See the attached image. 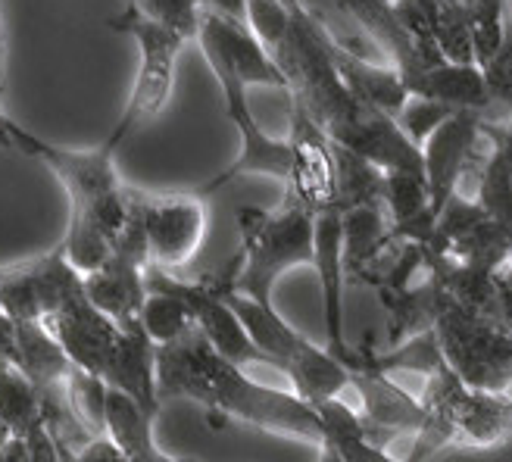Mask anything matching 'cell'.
<instances>
[{
    "instance_id": "cell-21",
    "label": "cell",
    "mask_w": 512,
    "mask_h": 462,
    "mask_svg": "<svg viewBox=\"0 0 512 462\" xmlns=\"http://www.w3.org/2000/svg\"><path fill=\"white\" fill-rule=\"evenodd\" d=\"M391 219L384 203H366V207L344 210V269L347 278L366 281L369 272L391 253Z\"/></svg>"
},
{
    "instance_id": "cell-24",
    "label": "cell",
    "mask_w": 512,
    "mask_h": 462,
    "mask_svg": "<svg viewBox=\"0 0 512 462\" xmlns=\"http://www.w3.org/2000/svg\"><path fill=\"white\" fill-rule=\"evenodd\" d=\"M0 419L13 428L16 438L44 425L41 391L13 363H0Z\"/></svg>"
},
{
    "instance_id": "cell-26",
    "label": "cell",
    "mask_w": 512,
    "mask_h": 462,
    "mask_svg": "<svg viewBox=\"0 0 512 462\" xmlns=\"http://www.w3.org/2000/svg\"><path fill=\"white\" fill-rule=\"evenodd\" d=\"M469 16V32L475 47V66H488L506 41L509 0H463Z\"/></svg>"
},
{
    "instance_id": "cell-15",
    "label": "cell",
    "mask_w": 512,
    "mask_h": 462,
    "mask_svg": "<svg viewBox=\"0 0 512 462\" xmlns=\"http://www.w3.org/2000/svg\"><path fill=\"white\" fill-rule=\"evenodd\" d=\"M350 388L356 394V413H360L369 441L384 447L397 434H419L425 425V406L419 397L403 391L400 384L384 372H350Z\"/></svg>"
},
{
    "instance_id": "cell-1",
    "label": "cell",
    "mask_w": 512,
    "mask_h": 462,
    "mask_svg": "<svg viewBox=\"0 0 512 462\" xmlns=\"http://www.w3.org/2000/svg\"><path fill=\"white\" fill-rule=\"evenodd\" d=\"M157 391L166 400H194L207 409V422L222 428L238 419L278 438L322 447L325 428L316 409L294 391L269 388L210 347L200 331H188L182 341L157 347Z\"/></svg>"
},
{
    "instance_id": "cell-30",
    "label": "cell",
    "mask_w": 512,
    "mask_h": 462,
    "mask_svg": "<svg viewBox=\"0 0 512 462\" xmlns=\"http://www.w3.org/2000/svg\"><path fill=\"white\" fill-rule=\"evenodd\" d=\"M481 75L491 97V107L506 110V119H512V22L506 25V41L500 47V54L488 66H481Z\"/></svg>"
},
{
    "instance_id": "cell-4",
    "label": "cell",
    "mask_w": 512,
    "mask_h": 462,
    "mask_svg": "<svg viewBox=\"0 0 512 462\" xmlns=\"http://www.w3.org/2000/svg\"><path fill=\"white\" fill-rule=\"evenodd\" d=\"M419 400L425 406V425L406 462H425L441 447L488 450L512 441V397L466 388L450 366L425 381Z\"/></svg>"
},
{
    "instance_id": "cell-33",
    "label": "cell",
    "mask_w": 512,
    "mask_h": 462,
    "mask_svg": "<svg viewBox=\"0 0 512 462\" xmlns=\"http://www.w3.org/2000/svg\"><path fill=\"white\" fill-rule=\"evenodd\" d=\"M25 450H29V462H63L60 447L54 441V434L47 431V425H38L35 431L25 434Z\"/></svg>"
},
{
    "instance_id": "cell-9",
    "label": "cell",
    "mask_w": 512,
    "mask_h": 462,
    "mask_svg": "<svg viewBox=\"0 0 512 462\" xmlns=\"http://www.w3.org/2000/svg\"><path fill=\"white\" fill-rule=\"evenodd\" d=\"M135 200L144 222L150 266L169 272L191 263L207 238V197L197 191L153 194L135 188Z\"/></svg>"
},
{
    "instance_id": "cell-31",
    "label": "cell",
    "mask_w": 512,
    "mask_h": 462,
    "mask_svg": "<svg viewBox=\"0 0 512 462\" xmlns=\"http://www.w3.org/2000/svg\"><path fill=\"white\" fill-rule=\"evenodd\" d=\"M291 25V10L281 0H250V29L266 47V54L281 44Z\"/></svg>"
},
{
    "instance_id": "cell-28",
    "label": "cell",
    "mask_w": 512,
    "mask_h": 462,
    "mask_svg": "<svg viewBox=\"0 0 512 462\" xmlns=\"http://www.w3.org/2000/svg\"><path fill=\"white\" fill-rule=\"evenodd\" d=\"M456 113V107L438 104V100H425V97H409L403 113L397 116V125L403 128V135L413 141L416 147H425V141L438 132V128Z\"/></svg>"
},
{
    "instance_id": "cell-35",
    "label": "cell",
    "mask_w": 512,
    "mask_h": 462,
    "mask_svg": "<svg viewBox=\"0 0 512 462\" xmlns=\"http://www.w3.org/2000/svg\"><path fill=\"white\" fill-rule=\"evenodd\" d=\"M203 10H213L232 22L250 25V0H197Z\"/></svg>"
},
{
    "instance_id": "cell-34",
    "label": "cell",
    "mask_w": 512,
    "mask_h": 462,
    "mask_svg": "<svg viewBox=\"0 0 512 462\" xmlns=\"http://www.w3.org/2000/svg\"><path fill=\"white\" fill-rule=\"evenodd\" d=\"M494 288H497V319L512 328V260H506L494 272Z\"/></svg>"
},
{
    "instance_id": "cell-25",
    "label": "cell",
    "mask_w": 512,
    "mask_h": 462,
    "mask_svg": "<svg viewBox=\"0 0 512 462\" xmlns=\"http://www.w3.org/2000/svg\"><path fill=\"white\" fill-rule=\"evenodd\" d=\"M141 328L147 331V338L157 347H169L175 341H182L188 331L197 328L194 313L188 310L185 300H178L175 294L150 291L144 310H141Z\"/></svg>"
},
{
    "instance_id": "cell-7",
    "label": "cell",
    "mask_w": 512,
    "mask_h": 462,
    "mask_svg": "<svg viewBox=\"0 0 512 462\" xmlns=\"http://www.w3.org/2000/svg\"><path fill=\"white\" fill-rule=\"evenodd\" d=\"M10 147L44 163L50 172L60 178V185L66 188L69 197V216L91 213L97 203H104L107 197L119 194L125 185L116 169V144L104 141L91 150H69L57 147L32 132H25L22 125H10Z\"/></svg>"
},
{
    "instance_id": "cell-37",
    "label": "cell",
    "mask_w": 512,
    "mask_h": 462,
    "mask_svg": "<svg viewBox=\"0 0 512 462\" xmlns=\"http://www.w3.org/2000/svg\"><path fill=\"white\" fill-rule=\"evenodd\" d=\"M13 438H16V434H13V428H10V425H7L4 419H0V450H4V447H7V444L13 441Z\"/></svg>"
},
{
    "instance_id": "cell-16",
    "label": "cell",
    "mask_w": 512,
    "mask_h": 462,
    "mask_svg": "<svg viewBox=\"0 0 512 462\" xmlns=\"http://www.w3.org/2000/svg\"><path fill=\"white\" fill-rule=\"evenodd\" d=\"M316 275L322 285L325 310V347L347 369V359L356 347L344 338V210L331 207L316 216Z\"/></svg>"
},
{
    "instance_id": "cell-8",
    "label": "cell",
    "mask_w": 512,
    "mask_h": 462,
    "mask_svg": "<svg viewBox=\"0 0 512 462\" xmlns=\"http://www.w3.org/2000/svg\"><path fill=\"white\" fill-rule=\"evenodd\" d=\"M213 75L222 88V100H225V116L238 128L241 138V150L232 166H225L216 178H210L207 185H200L197 194L210 197L216 191H222L225 185L238 182L244 175H266L275 178L285 188L291 182V166H294V147L291 138H272L266 135V128L256 122L250 100H247V85L238 79L235 72H228L222 66H213Z\"/></svg>"
},
{
    "instance_id": "cell-32",
    "label": "cell",
    "mask_w": 512,
    "mask_h": 462,
    "mask_svg": "<svg viewBox=\"0 0 512 462\" xmlns=\"http://www.w3.org/2000/svg\"><path fill=\"white\" fill-rule=\"evenodd\" d=\"M63 462H128V456L119 450V444L113 438H94L88 447H82L79 453L63 456Z\"/></svg>"
},
{
    "instance_id": "cell-39",
    "label": "cell",
    "mask_w": 512,
    "mask_h": 462,
    "mask_svg": "<svg viewBox=\"0 0 512 462\" xmlns=\"http://www.w3.org/2000/svg\"><path fill=\"white\" fill-rule=\"evenodd\" d=\"M509 16H512V0H509Z\"/></svg>"
},
{
    "instance_id": "cell-22",
    "label": "cell",
    "mask_w": 512,
    "mask_h": 462,
    "mask_svg": "<svg viewBox=\"0 0 512 462\" xmlns=\"http://www.w3.org/2000/svg\"><path fill=\"white\" fill-rule=\"evenodd\" d=\"M316 413L325 428V441L319 450H331L341 462H406V459L391 456L384 447L372 444L356 406L344 403L341 397L319 403Z\"/></svg>"
},
{
    "instance_id": "cell-14",
    "label": "cell",
    "mask_w": 512,
    "mask_h": 462,
    "mask_svg": "<svg viewBox=\"0 0 512 462\" xmlns=\"http://www.w3.org/2000/svg\"><path fill=\"white\" fill-rule=\"evenodd\" d=\"M41 322L50 328V335L60 341V347L66 350L75 369L104 378L110 359L119 347L122 328L110 316L100 313L88 300V294H79L75 300H69L63 310H57L54 316H47Z\"/></svg>"
},
{
    "instance_id": "cell-29",
    "label": "cell",
    "mask_w": 512,
    "mask_h": 462,
    "mask_svg": "<svg viewBox=\"0 0 512 462\" xmlns=\"http://www.w3.org/2000/svg\"><path fill=\"white\" fill-rule=\"evenodd\" d=\"M132 7H138L144 16L157 19L169 29L188 35L197 41V25H200V4L197 0H128Z\"/></svg>"
},
{
    "instance_id": "cell-23",
    "label": "cell",
    "mask_w": 512,
    "mask_h": 462,
    "mask_svg": "<svg viewBox=\"0 0 512 462\" xmlns=\"http://www.w3.org/2000/svg\"><path fill=\"white\" fill-rule=\"evenodd\" d=\"M19 338V372L29 378L35 388H50V384H63L72 375V359L60 347V341L50 335V328L41 319L16 322Z\"/></svg>"
},
{
    "instance_id": "cell-27",
    "label": "cell",
    "mask_w": 512,
    "mask_h": 462,
    "mask_svg": "<svg viewBox=\"0 0 512 462\" xmlns=\"http://www.w3.org/2000/svg\"><path fill=\"white\" fill-rule=\"evenodd\" d=\"M66 394L75 409V416L82 419V425L94 434V438H104L107 434V394L110 384L97 375H88L82 369H72L66 378Z\"/></svg>"
},
{
    "instance_id": "cell-10",
    "label": "cell",
    "mask_w": 512,
    "mask_h": 462,
    "mask_svg": "<svg viewBox=\"0 0 512 462\" xmlns=\"http://www.w3.org/2000/svg\"><path fill=\"white\" fill-rule=\"evenodd\" d=\"M79 294H85V275L66 260L63 247L0 269V313L13 322L47 319Z\"/></svg>"
},
{
    "instance_id": "cell-12",
    "label": "cell",
    "mask_w": 512,
    "mask_h": 462,
    "mask_svg": "<svg viewBox=\"0 0 512 462\" xmlns=\"http://www.w3.org/2000/svg\"><path fill=\"white\" fill-rule=\"evenodd\" d=\"M338 4L366 32L369 44L378 47L381 63L400 72L409 97H416L425 88L431 69L447 63L441 54H434L413 38V32L394 13V0H338Z\"/></svg>"
},
{
    "instance_id": "cell-6",
    "label": "cell",
    "mask_w": 512,
    "mask_h": 462,
    "mask_svg": "<svg viewBox=\"0 0 512 462\" xmlns=\"http://www.w3.org/2000/svg\"><path fill=\"white\" fill-rule=\"evenodd\" d=\"M438 341L447 366L466 388L509 394L512 388V328L472 313L459 303H447L438 319Z\"/></svg>"
},
{
    "instance_id": "cell-13",
    "label": "cell",
    "mask_w": 512,
    "mask_h": 462,
    "mask_svg": "<svg viewBox=\"0 0 512 462\" xmlns=\"http://www.w3.org/2000/svg\"><path fill=\"white\" fill-rule=\"evenodd\" d=\"M197 44L203 50V57H207L210 69L222 66L228 72H235L247 88L250 85H269V88L288 91L285 75H281L275 60L266 54V47L260 44V38L253 35L250 25L232 22V19L213 13V10L200 7Z\"/></svg>"
},
{
    "instance_id": "cell-17",
    "label": "cell",
    "mask_w": 512,
    "mask_h": 462,
    "mask_svg": "<svg viewBox=\"0 0 512 462\" xmlns=\"http://www.w3.org/2000/svg\"><path fill=\"white\" fill-rule=\"evenodd\" d=\"M328 54H331V63H335L338 75L344 79V85L356 97L372 104L375 110L394 116V119L403 113L409 91H406L397 69H391L388 63H375L372 57H366L360 50V41L341 38L335 32H331V38H328Z\"/></svg>"
},
{
    "instance_id": "cell-5",
    "label": "cell",
    "mask_w": 512,
    "mask_h": 462,
    "mask_svg": "<svg viewBox=\"0 0 512 462\" xmlns=\"http://www.w3.org/2000/svg\"><path fill=\"white\" fill-rule=\"evenodd\" d=\"M107 25L119 35H128L138 44V75L135 85L128 91L125 110L116 122V128L110 132V144L122 147L128 138H132L141 125H147L150 119H157L175 88V69H178V57H182L185 44L191 41L188 35L169 29V25L144 16L138 7L128 4L122 13L110 16Z\"/></svg>"
},
{
    "instance_id": "cell-38",
    "label": "cell",
    "mask_w": 512,
    "mask_h": 462,
    "mask_svg": "<svg viewBox=\"0 0 512 462\" xmlns=\"http://www.w3.org/2000/svg\"><path fill=\"white\" fill-rule=\"evenodd\" d=\"M0 94H4V35H0Z\"/></svg>"
},
{
    "instance_id": "cell-20",
    "label": "cell",
    "mask_w": 512,
    "mask_h": 462,
    "mask_svg": "<svg viewBox=\"0 0 512 462\" xmlns=\"http://www.w3.org/2000/svg\"><path fill=\"white\" fill-rule=\"evenodd\" d=\"M378 300L384 310H388V347L384 350H394L406 341L425 335V331L438 328V319L447 310L450 294L441 288L438 278L428 275L409 288L378 291Z\"/></svg>"
},
{
    "instance_id": "cell-2",
    "label": "cell",
    "mask_w": 512,
    "mask_h": 462,
    "mask_svg": "<svg viewBox=\"0 0 512 462\" xmlns=\"http://www.w3.org/2000/svg\"><path fill=\"white\" fill-rule=\"evenodd\" d=\"M241 250L228 263L232 291L272 303L278 278L297 266H316V216L297 203H278V210L241 207L235 213Z\"/></svg>"
},
{
    "instance_id": "cell-3",
    "label": "cell",
    "mask_w": 512,
    "mask_h": 462,
    "mask_svg": "<svg viewBox=\"0 0 512 462\" xmlns=\"http://www.w3.org/2000/svg\"><path fill=\"white\" fill-rule=\"evenodd\" d=\"M216 288L228 300V306L244 322L250 341L266 356V363L275 366L281 375L291 378V391L306 400L313 409L319 403L338 400L344 388H350V372L328 353V347L313 344L297 328L288 325V319L275 310V303L250 300L238 291H232L228 269L216 272Z\"/></svg>"
},
{
    "instance_id": "cell-19",
    "label": "cell",
    "mask_w": 512,
    "mask_h": 462,
    "mask_svg": "<svg viewBox=\"0 0 512 462\" xmlns=\"http://www.w3.org/2000/svg\"><path fill=\"white\" fill-rule=\"evenodd\" d=\"M104 381L113 391L132 397L150 419L160 416V391H157V344L147 338L144 328L122 331L119 347L104 372Z\"/></svg>"
},
{
    "instance_id": "cell-11",
    "label": "cell",
    "mask_w": 512,
    "mask_h": 462,
    "mask_svg": "<svg viewBox=\"0 0 512 462\" xmlns=\"http://www.w3.org/2000/svg\"><path fill=\"white\" fill-rule=\"evenodd\" d=\"M484 119L488 116L481 110H456L422 147L431 210L438 219L459 194L463 178L478 175L481 163L488 160L491 141L484 138Z\"/></svg>"
},
{
    "instance_id": "cell-36",
    "label": "cell",
    "mask_w": 512,
    "mask_h": 462,
    "mask_svg": "<svg viewBox=\"0 0 512 462\" xmlns=\"http://www.w3.org/2000/svg\"><path fill=\"white\" fill-rule=\"evenodd\" d=\"M0 363L19 366V338H16V322L0 313Z\"/></svg>"
},
{
    "instance_id": "cell-18",
    "label": "cell",
    "mask_w": 512,
    "mask_h": 462,
    "mask_svg": "<svg viewBox=\"0 0 512 462\" xmlns=\"http://www.w3.org/2000/svg\"><path fill=\"white\" fill-rule=\"evenodd\" d=\"M85 294L122 331L141 328V310L150 297L147 266L132 260V256L113 253V260L104 269L85 275Z\"/></svg>"
}]
</instances>
